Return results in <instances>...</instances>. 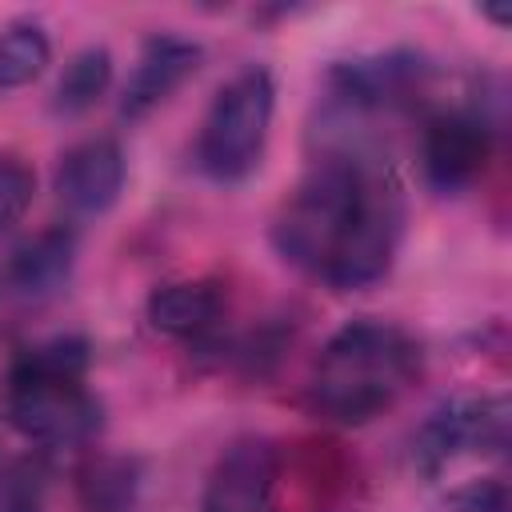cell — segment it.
I'll return each mask as SVG.
<instances>
[{
    "label": "cell",
    "mask_w": 512,
    "mask_h": 512,
    "mask_svg": "<svg viewBox=\"0 0 512 512\" xmlns=\"http://www.w3.org/2000/svg\"><path fill=\"white\" fill-rule=\"evenodd\" d=\"M400 232V184L360 132L340 128L284 200L272 244L332 288H368L392 268Z\"/></svg>",
    "instance_id": "6da1fadb"
},
{
    "label": "cell",
    "mask_w": 512,
    "mask_h": 512,
    "mask_svg": "<svg viewBox=\"0 0 512 512\" xmlns=\"http://www.w3.org/2000/svg\"><path fill=\"white\" fill-rule=\"evenodd\" d=\"M420 368L416 340L388 320H348L336 328L308 380V404L332 424H368L388 412Z\"/></svg>",
    "instance_id": "7a4b0ae2"
},
{
    "label": "cell",
    "mask_w": 512,
    "mask_h": 512,
    "mask_svg": "<svg viewBox=\"0 0 512 512\" xmlns=\"http://www.w3.org/2000/svg\"><path fill=\"white\" fill-rule=\"evenodd\" d=\"M88 364V340L80 336H52L24 348L4 384V412L12 428L44 448L88 444L104 424V408L84 384Z\"/></svg>",
    "instance_id": "3957f363"
},
{
    "label": "cell",
    "mask_w": 512,
    "mask_h": 512,
    "mask_svg": "<svg viewBox=\"0 0 512 512\" xmlns=\"http://www.w3.org/2000/svg\"><path fill=\"white\" fill-rule=\"evenodd\" d=\"M276 112V84L268 68H240L212 96L200 136H196V168L216 184H236L252 176L264 156Z\"/></svg>",
    "instance_id": "277c9868"
},
{
    "label": "cell",
    "mask_w": 512,
    "mask_h": 512,
    "mask_svg": "<svg viewBox=\"0 0 512 512\" xmlns=\"http://www.w3.org/2000/svg\"><path fill=\"white\" fill-rule=\"evenodd\" d=\"M508 436L512 416L504 396H464L420 424L412 440V460L424 476H440L464 456H504Z\"/></svg>",
    "instance_id": "5b68a950"
},
{
    "label": "cell",
    "mask_w": 512,
    "mask_h": 512,
    "mask_svg": "<svg viewBox=\"0 0 512 512\" xmlns=\"http://www.w3.org/2000/svg\"><path fill=\"white\" fill-rule=\"evenodd\" d=\"M492 152V124L480 108H448L428 116L420 136V168L424 180L452 196L464 192L488 164Z\"/></svg>",
    "instance_id": "8992f818"
},
{
    "label": "cell",
    "mask_w": 512,
    "mask_h": 512,
    "mask_svg": "<svg viewBox=\"0 0 512 512\" xmlns=\"http://www.w3.org/2000/svg\"><path fill=\"white\" fill-rule=\"evenodd\" d=\"M280 452L272 440L248 436L220 452L208 472L200 512H276Z\"/></svg>",
    "instance_id": "52a82bcc"
},
{
    "label": "cell",
    "mask_w": 512,
    "mask_h": 512,
    "mask_svg": "<svg viewBox=\"0 0 512 512\" xmlns=\"http://www.w3.org/2000/svg\"><path fill=\"white\" fill-rule=\"evenodd\" d=\"M124 176H128L124 148L112 136H88L60 156L52 188L72 216H100L120 200Z\"/></svg>",
    "instance_id": "ba28073f"
},
{
    "label": "cell",
    "mask_w": 512,
    "mask_h": 512,
    "mask_svg": "<svg viewBox=\"0 0 512 512\" xmlns=\"http://www.w3.org/2000/svg\"><path fill=\"white\" fill-rule=\"evenodd\" d=\"M204 48L196 40L172 36V32H156L144 40L136 68L128 72L124 96H120V116L124 120H144L152 108H160L196 68H200Z\"/></svg>",
    "instance_id": "9c48e42d"
},
{
    "label": "cell",
    "mask_w": 512,
    "mask_h": 512,
    "mask_svg": "<svg viewBox=\"0 0 512 512\" xmlns=\"http://www.w3.org/2000/svg\"><path fill=\"white\" fill-rule=\"evenodd\" d=\"M76 252H80V236L68 224H52L28 240H20L8 260H4V288L20 300H48L56 296L76 268Z\"/></svg>",
    "instance_id": "30bf717a"
},
{
    "label": "cell",
    "mask_w": 512,
    "mask_h": 512,
    "mask_svg": "<svg viewBox=\"0 0 512 512\" xmlns=\"http://www.w3.org/2000/svg\"><path fill=\"white\" fill-rule=\"evenodd\" d=\"M224 320V288L216 280H172L152 288L148 324L172 340H200Z\"/></svg>",
    "instance_id": "8fae6325"
},
{
    "label": "cell",
    "mask_w": 512,
    "mask_h": 512,
    "mask_svg": "<svg viewBox=\"0 0 512 512\" xmlns=\"http://www.w3.org/2000/svg\"><path fill=\"white\" fill-rule=\"evenodd\" d=\"M84 512H132L140 496V468L128 456H92L76 472Z\"/></svg>",
    "instance_id": "7c38bea8"
},
{
    "label": "cell",
    "mask_w": 512,
    "mask_h": 512,
    "mask_svg": "<svg viewBox=\"0 0 512 512\" xmlns=\"http://www.w3.org/2000/svg\"><path fill=\"white\" fill-rule=\"evenodd\" d=\"M112 84V52L104 44H88L76 56H68L56 88H52V112L56 116H84L88 108H96V100L108 92Z\"/></svg>",
    "instance_id": "4fadbf2b"
},
{
    "label": "cell",
    "mask_w": 512,
    "mask_h": 512,
    "mask_svg": "<svg viewBox=\"0 0 512 512\" xmlns=\"http://www.w3.org/2000/svg\"><path fill=\"white\" fill-rule=\"evenodd\" d=\"M52 64V40L40 24L20 20L0 32V92L28 88Z\"/></svg>",
    "instance_id": "5bb4252c"
},
{
    "label": "cell",
    "mask_w": 512,
    "mask_h": 512,
    "mask_svg": "<svg viewBox=\"0 0 512 512\" xmlns=\"http://www.w3.org/2000/svg\"><path fill=\"white\" fill-rule=\"evenodd\" d=\"M32 196H36V172L20 160V156H0V236L12 232L28 208H32Z\"/></svg>",
    "instance_id": "9a60e30c"
},
{
    "label": "cell",
    "mask_w": 512,
    "mask_h": 512,
    "mask_svg": "<svg viewBox=\"0 0 512 512\" xmlns=\"http://www.w3.org/2000/svg\"><path fill=\"white\" fill-rule=\"evenodd\" d=\"M452 512H512L508 504V484L500 476H484V480H468L448 496Z\"/></svg>",
    "instance_id": "2e32d148"
},
{
    "label": "cell",
    "mask_w": 512,
    "mask_h": 512,
    "mask_svg": "<svg viewBox=\"0 0 512 512\" xmlns=\"http://www.w3.org/2000/svg\"><path fill=\"white\" fill-rule=\"evenodd\" d=\"M0 512H40V484H32V476H12L0 492Z\"/></svg>",
    "instance_id": "e0dca14e"
}]
</instances>
